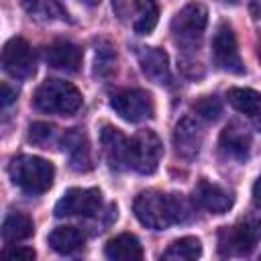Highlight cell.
I'll use <instances>...</instances> for the list:
<instances>
[{"label":"cell","instance_id":"6da1fadb","mask_svg":"<svg viewBox=\"0 0 261 261\" xmlns=\"http://www.w3.org/2000/svg\"><path fill=\"white\" fill-rule=\"evenodd\" d=\"M133 210L139 222L151 230H163L192 216V206L181 194H161L155 190L141 192L135 198Z\"/></svg>","mask_w":261,"mask_h":261},{"label":"cell","instance_id":"7a4b0ae2","mask_svg":"<svg viewBox=\"0 0 261 261\" xmlns=\"http://www.w3.org/2000/svg\"><path fill=\"white\" fill-rule=\"evenodd\" d=\"M8 173L18 190L29 196H41L53 186L55 167L47 159L35 155H18L10 161Z\"/></svg>","mask_w":261,"mask_h":261},{"label":"cell","instance_id":"3957f363","mask_svg":"<svg viewBox=\"0 0 261 261\" xmlns=\"http://www.w3.org/2000/svg\"><path fill=\"white\" fill-rule=\"evenodd\" d=\"M33 104L41 112L67 116V114H73L82 106V94L69 82L47 80L37 88L33 96Z\"/></svg>","mask_w":261,"mask_h":261},{"label":"cell","instance_id":"277c9868","mask_svg":"<svg viewBox=\"0 0 261 261\" xmlns=\"http://www.w3.org/2000/svg\"><path fill=\"white\" fill-rule=\"evenodd\" d=\"M206 22H208V10L202 2L186 4L171 20V33L175 43L184 49H196L204 37Z\"/></svg>","mask_w":261,"mask_h":261},{"label":"cell","instance_id":"5b68a950","mask_svg":"<svg viewBox=\"0 0 261 261\" xmlns=\"http://www.w3.org/2000/svg\"><path fill=\"white\" fill-rule=\"evenodd\" d=\"M261 239V218L249 216L234 226H224L218 232V253L228 255H247L255 249Z\"/></svg>","mask_w":261,"mask_h":261},{"label":"cell","instance_id":"8992f818","mask_svg":"<svg viewBox=\"0 0 261 261\" xmlns=\"http://www.w3.org/2000/svg\"><path fill=\"white\" fill-rule=\"evenodd\" d=\"M110 108L126 122H143L147 118H153L155 114V104L151 94L137 88L114 92L110 96Z\"/></svg>","mask_w":261,"mask_h":261},{"label":"cell","instance_id":"52a82bcc","mask_svg":"<svg viewBox=\"0 0 261 261\" xmlns=\"http://www.w3.org/2000/svg\"><path fill=\"white\" fill-rule=\"evenodd\" d=\"M163 155L161 139L153 130H139L130 139V167L143 175L153 173L159 167Z\"/></svg>","mask_w":261,"mask_h":261},{"label":"cell","instance_id":"ba28073f","mask_svg":"<svg viewBox=\"0 0 261 261\" xmlns=\"http://www.w3.org/2000/svg\"><path fill=\"white\" fill-rule=\"evenodd\" d=\"M102 194L96 188H71L55 204V216H94L100 212Z\"/></svg>","mask_w":261,"mask_h":261},{"label":"cell","instance_id":"9c48e42d","mask_svg":"<svg viewBox=\"0 0 261 261\" xmlns=\"http://www.w3.org/2000/svg\"><path fill=\"white\" fill-rule=\"evenodd\" d=\"M212 57L214 63L228 71V73H245V65L239 53V45H237V37L230 24L222 22L212 39Z\"/></svg>","mask_w":261,"mask_h":261},{"label":"cell","instance_id":"30bf717a","mask_svg":"<svg viewBox=\"0 0 261 261\" xmlns=\"http://www.w3.org/2000/svg\"><path fill=\"white\" fill-rule=\"evenodd\" d=\"M2 65H4L6 73L16 80L31 77L35 73V53H33L31 45L20 37H12L4 45Z\"/></svg>","mask_w":261,"mask_h":261},{"label":"cell","instance_id":"8fae6325","mask_svg":"<svg viewBox=\"0 0 261 261\" xmlns=\"http://www.w3.org/2000/svg\"><path fill=\"white\" fill-rule=\"evenodd\" d=\"M100 145L108 165L116 171L130 167V141L112 124H104L100 130Z\"/></svg>","mask_w":261,"mask_h":261},{"label":"cell","instance_id":"7c38bea8","mask_svg":"<svg viewBox=\"0 0 261 261\" xmlns=\"http://www.w3.org/2000/svg\"><path fill=\"white\" fill-rule=\"evenodd\" d=\"M202 139H204V130L200 126V122L194 116H184L173 130V147L177 151L179 157L184 159H194L200 153L202 147Z\"/></svg>","mask_w":261,"mask_h":261},{"label":"cell","instance_id":"4fadbf2b","mask_svg":"<svg viewBox=\"0 0 261 261\" xmlns=\"http://www.w3.org/2000/svg\"><path fill=\"white\" fill-rule=\"evenodd\" d=\"M192 198L200 208H204V210H208L212 214H224L232 206V194L228 190L220 188L218 184L208 181L206 177H202L196 184Z\"/></svg>","mask_w":261,"mask_h":261},{"label":"cell","instance_id":"5bb4252c","mask_svg":"<svg viewBox=\"0 0 261 261\" xmlns=\"http://www.w3.org/2000/svg\"><path fill=\"white\" fill-rule=\"evenodd\" d=\"M82 59H84L82 49L69 41H55V43L45 47V61L53 69L73 73L82 67Z\"/></svg>","mask_w":261,"mask_h":261},{"label":"cell","instance_id":"9a60e30c","mask_svg":"<svg viewBox=\"0 0 261 261\" xmlns=\"http://www.w3.org/2000/svg\"><path fill=\"white\" fill-rule=\"evenodd\" d=\"M218 145L226 157L243 161V159H247L249 149H251V135L241 122H228L220 133Z\"/></svg>","mask_w":261,"mask_h":261},{"label":"cell","instance_id":"2e32d148","mask_svg":"<svg viewBox=\"0 0 261 261\" xmlns=\"http://www.w3.org/2000/svg\"><path fill=\"white\" fill-rule=\"evenodd\" d=\"M139 65L145 77H149L155 84H167L171 73H169V61L163 49L157 47H141L139 49Z\"/></svg>","mask_w":261,"mask_h":261},{"label":"cell","instance_id":"e0dca14e","mask_svg":"<svg viewBox=\"0 0 261 261\" xmlns=\"http://www.w3.org/2000/svg\"><path fill=\"white\" fill-rule=\"evenodd\" d=\"M63 151L69 153V165L75 171H88L92 167V157H90V147L88 139L80 128H69L61 137Z\"/></svg>","mask_w":261,"mask_h":261},{"label":"cell","instance_id":"ac0fdd59","mask_svg":"<svg viewBox=\"0 0 261 261\" xmlns=\"http://www.w3.org/2000/svg\"><path fill=\"white\" fill-rule=\"evenodd\" d=\"M228 104L241 114L249 116L261 128V94L251 88H230L226 92Z\"/></svg>","mask_w":261,"mask_h":261},{"label":"cell","instance_id":"d6986e66","mask_svg":"<svg viewBox=\"0 0 261 261\" xmlns=\"http://www.w3.org/2000/svg\"><path fill=\"white\" fill-rule=\"evenodd\" d=\"M104 255L112 261H139L143 259V247L135 234L122 232L106 243Z\"/></svg>","mask_w":261,"mask_h":261},{"label":"cell","instance_id":"ffe728a7","mask_svg":"<svg viewBox=\"0 0 261 261\" xmlns=\"http://www.w3.org/2000/svg\"><path fill=\"white\" fill-rule=\"evenodd\" d=\"M49 245L53 251L61 253V255H71L75 251H80L84 247V232L75 226H57L51 234H49Z\"/></svg>","mask_w":261,"mask_h":261},{"label":"cell","instance_id":"44dd1931","mask_svg":"<svg viewBox=\"0 0 261 261\" xmlns=\"http://www.w3.org/2000/svg\"><path fill=\"white\" fill-rule=\"evenodd\" d=\"M35 226H33V220L22 214V212H12L4 218V224H2V239L6 243H18V241H24L33 234Z\"/></svg>","mask_w":261,"mask_h":261},{"label":"cell","instance_id":"7402d4cb","mask_svg":"<svg viewBox=\"0 0 261 261\" xmlns=\"http://www.w3.org/2000/svg\"><path fill=\"white\" fill-rule=\"evenodd\" d=\"M202 255V243L196 237H181L175 239L165 251H163V259H171V261H192L198 259Z\"/></svg>","mask_w":261,"mask_h":261},{"label":"cell","instance_id":"603a6c76","mask_svg":"<svg viewBox=\"0 0 261 261\" xmlns=\"http://www.w3.org/2000/svg\"><path fill=\"white\" fill-rule=\"evenodd\" d=\"M135 12H137V18H135V33L137 35H149L157 20H159V6L155 0H135Z\"/></svg>","mask_w":261,"mask_h":261},{"label":"cell","instance_id":"cb8c5ba5","mask_svg":"<svg viewBox=\"0 0 261 261\" xmlns=\"http://www.w3.org/2000/svg\"><path fill=\"white\" fill-rule=\"evenodd\" d=\"M116 67V51L108 41H98L94 57V75L108 77Z\"/></svg>","mask_w":261,"mask_h":261},{"label":"cell","instance_id":"d4e9b609","mask_svg":"<svg viewBox=\"0 0 261 261\" xmlns=\"http://www.w3.org/2000/svg\"><path fill=\"white\" fill-rule=\"evenodd\" d=\"M22 8L29 12V14H43V16H53V14H59L61 18L67 16L63 12V8L57 4V0H20Z\"/></svg>","mask_w":261,"mask_h":261},{"label":"cell","instance_id":"484cf974","mask_svg":"<svg viewBox=\"0 0 261 261\" xmlns=\"http://www.w3.org/2000/svg\"><path fill=\"white\" fill-rule=\"evenodd\" d=\"M194 110L198 112V116L206 120H216L222 112V104L216 96H202L200 100L194 102Z\"/></svg>","mask_w":261,"mask_h":261},{"label":"cell","instance_id":"4316f807","mask_svg":"<svg viewBox=\"0 0 261 261\" xmlns=\"http://www.w3.org/2000/svg\"><path fill=\"white\" fill-rule=\"evenodd\" d=\"M51 135H53V126H49L45 122H35L29 128V141H33L37 145H43L47 139H51Z\"/></svg>","mask_w":261,"mask_h":261},{"label":"cell","instance_id":"83f0119b","mask_svg":"<svg viewBox=\"0 0 261 261\" xmlns=\"http://www.w3.org/2000/svg\"><path fill=\"white\" fill-rule=\"evenodd\" d=\"M4 257L6 259H18V261H31V259H35V251L29 247H12V249L4 251Z\"/></svg>","mask_w":261,"mask_h":261},{"label":"cell","instance_id":"f1b7e54d","mask_svg":"<svg viewBox=\"0 0 261 261\" xmlns=\"http://www.w3.org/2000/svg\"><path fill=\"white\" fill-rule=\"evenodd\" d=\"M16 98V92L8 88V84H2V108H8Z\"/></svg>","mask_w":261,"mask_h":261},{"label":"cell","instance_id":"f546056e","mask_svg":"<svg viewBox=\"0 0 261 261\" xmlns=\"http://www.w3.org/2000/svg\"><path fill=\"white\" fill-rule=\"evenodd\" d=\"M253 202H255V206L261 208V175H259V179L253 186Z\"/></svg>","mask_w":261,"mask_h":261},{"label":"cell","instance_id":"4dcf8cb0","mask_svg":"<svg viewBox=\"0 0 261 261\" xmlns=\"http://www.w3.org/2000/svg\"><path fill=\"white\" fill-rule=\"evenodd\" d=\"M251 14L255 18H261V0H253L251 2Z\"/></svg>","mask_w":261,"mask_h":261},{"label":"cell","instance_id":"1f68e13d","mask_svg":"<svg viewBox=\"0 0 261 261\" xmlns=\"http://www.w3.org/2000/svg\"><path fill=\"white\" fill-rule=\"evenodd\" d=\"M82 2H84V4H88V6H96L100 0H82Z\"/></svg>","mask_w":261,"mask_h":261},{"label":"cell","instance_id":"d6a6232c","mask_svg":"<svg viewBox=\"0 0 261 261\" xmlns=\"http://www.w3.org/2000/svg\"><path fill=\"white\" fill-rule=\"evenodd\" d=\"M220 2H226V4H237L239 0H220Z\"/></svg>","mask_w":261,"mask_h":261},{"label":"cell","instance_id":"836d02e7","mask_svg":"<svg viewBox=\"0 0 261 261\" xmlns=\"http://www.w3.org/2000/svg\"><path fill=\"white\" fill-rule=\"evenodd\" d=\"M257 53H259V59H261V37H259V47H257Z\"/></svg>","mask_w":261,"mask_h":261}]
</instances>
